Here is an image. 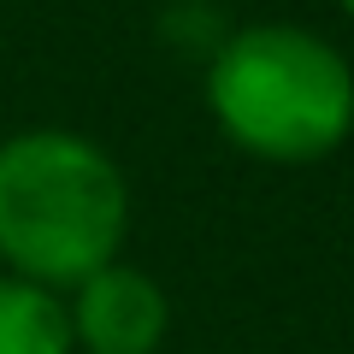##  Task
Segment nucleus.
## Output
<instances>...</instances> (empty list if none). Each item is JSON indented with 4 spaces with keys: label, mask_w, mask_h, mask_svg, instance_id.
I'll return each mask as SVG.
<instances>
[{
    "label": "nucleus",
    "mask_w": 354,
    "mask_h": 354,
    "mask_svg": "<svg viewBox=\"0 0 354 354\" xmlns=\"http://www.w3.org/2000/svg\"><path fill=\"white\" fill-rule=\"evenodd\" d=\"M207 113L266 165H313L354 130V71L301 24H242L207 59Z\"/></svg>",
    "instance_id": "obj_2"
},
{
    "label": "nucleus",
    "mask_w": 354,
    "mask_h": 354,
    "mask_svg": "<svg viewBox=\"0 0 354 354\" xmlns=\"http://www.w3.org/2000/svg\"><path fill=\"white\" fill-rule=\"evenodd\" d=\"M65 319L77 354H160L171 330V301L142 266L113 260L65 295Z\"/></svg>",
    "instance_id": "obj_3"
},
{
    "label": "nucleus",
    "mask_w": 354,
    "mask_h": 354,
    "mask_svg": "<svg viewBox=\"0 0 354 354\" xmlns=\"http://www.w3.org/2000/svg\"><path fill=\"white\" fill-rule=\"evenodd\" d=\"M160 30H165V41H177V48H201L207 59H213L218 41L230 36L225 12H218L213 0H171V6L160 12Z\"/></svg>",
    "instance_id": "obj_5"
},
{
    "label": "nucleus",
    "mask_w": 354,
    "mask_h": 354,
    "mask_svg": "<svg viewBox=\"0 0 354 354\" xmlns=\"http://www.w3.org/2000/svg\"><path fill=\"white\" fill-rule=\"evenodd\" d=\"M130 183L101 142L77 130H18L0 142V266L71 295L118 260Z\"/></svg>",
    "instance_id": "obj_1"
},
{
    "label": "nucleus",
    "mask_w": 354,
    "mask_h": 354,
    "mask_svg": "<svg viewBox=\"0 0 354 354\" xmlns=\"http://www.w3.org/2000/svg\"><path fill=\"white\" fill-rule=\"evenodd\" d=\"M337 6H342V12H348V18H354V0H337Z\"/></svg>",
    "instance_id": "obj_6"
},
{
    "label": "nucleus",
    "mask_w": 354,
    "mask_h": 354,
    "mask_svg": "<svg viewBox=\"0 0 354 354\" xmlns=\"http://www.w3.org/2000/svg\"><path fill=\"white\" fill-rule=\"evenodd\" d=\"M0 354H77L65 295L0 272Z\"/></svg>",
    "instance_id": "obj_4"
}]
</instances>
